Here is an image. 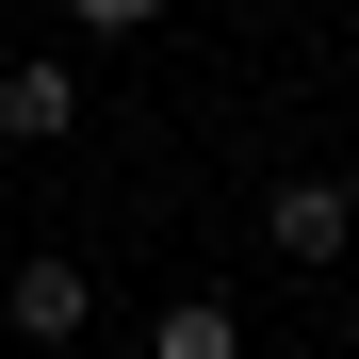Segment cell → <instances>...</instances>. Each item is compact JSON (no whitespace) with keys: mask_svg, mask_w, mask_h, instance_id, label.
<instances>
[{"mask_svg":"<svg viewBox=\"0 0 359 359\" xmlns=\"http://www.w3.org/2000/svg\"><path fill=\"white\" fill-rule=\"evenodd\" d=\"M0 311H17V343H82V262H17V294H0Z\"/></svg>","mask_w":359,"mask_h":359,"instance_id":"6da1fadb","label":"cell"},{"mask_svg":"<svg viewBox=\"0 0 359 359\" xmlns=\"http://www.w3.org/2000/svg\"><path fill=\"white\" fill-rule=\"evenodd\" d=\"M278 262H343V180H278Z\"/></svg>","mask_w":359,"mask_h":359,"instance_id":"7a4b0ae2","label":"cell"},{"mask_svg":"<svg viewBox=\"0 0 359 359\" xmlns=\"http://www.w3.org/2000/svg\"><path fill=\"white\" fill-rule=\"evenodd\" d=\"M66 114H82V82H66V66H17V82H0V131H17V147H49Z\"/></svg>","mask_w":359,"mask_h":359,"instance_id":"3957f363","label":"cell"},{"mask_svg":"<svg viewBox=\"0 0 359 359\" xmlns=\"http://www.w3.org/2000/svg\"><path fill=\"white\" fill-rule=\"evenodd\" d=\"M147 359H245V311H212V294H180V311L147 327Z\"/></svg>","mask_w":359,"mask_h":359,"instance_id":"277c9868","label":"cell"},{"mask_svg":"<svg viewBox=\"0 0 359 359\" xmlns=\"http://www.w3.org/2000/svg\"><path fill=\"white\" fill-rule=\"evenodd\" d=\"M66 17H82V33H147L163 0H66Z\"/></svg>","mask_w":359,"mask_h":359,"instance_id":"5b68a950","label":"cell"}]
</instances>
